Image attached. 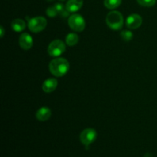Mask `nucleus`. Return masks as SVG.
<instances>
[{
  "instance_id": "obj_10",
  "label": "nucleus",
  "mask_w": 157,
  "mask_h": 157,
  "mask_svg": "<svg viewBox=\"0 0 157 157\" xmlns=\"http://www.w3.org/2000/svg\"><path fill=\"white\" fill-rule=\"evenodd\" d=\"M52 116V111L50 108L47 107H42L38 109L36 112V118L39 121H46Z\"/></svg>"
},
{
  "instance_id": "obj_19",
  "label": "nucleus",
  "mask_w": 157,
  "mask_h": 157,
  "mask_svg": "<svg viewBox=\"0 0 157 157\" xmlns=\"http://www.w3.org/2000/svg\"><path fill=\"white\" fill-rule=\"evenodd\" d=\"M144 157H152L151 154H150V153H147V154H145V156Z\"/></svg>"
},
{
  "instance_id": "obj_7",
  "label": "nucleus",
  "mask_w": 157,
  "mask_h": 157,
  "mask_svg": "<svg viewBox=\"0 0 157 157\" xmlns=\"http://www.w3.org/2000/svg\"><path fill=\"white\" fill-rule=\"evenodd\" d=\"M142 18L138 14H132V15H129L126 21L127 28H129L130 29H138L142 25Z\"/></svg>"
},
{
  "instance_id": "obj_18",
  "label": "nucleus",
  "mask_w": 157,
  "mask_h": 157,
  "mask_svg": "<svg viewBox=\"0 0 157 157\" xmlns=\"http://www.w3.org/2000/svg\"><path fill=\"white\" fill-rule=\"evenodd\" d=\"M0 31H1V37L4 36V29H3L2 26L0 27Z\"/></svg>"
},
{
  "instance_id": "obj_11",
  "label": "nucleus",
  "mask_w": 157,
  "mask_h": 157,
  "mask_svg": "<svg viewBox=\"0 0 157 157\" xmlns=\"http://www.w3.org/2000/svg\"><path fill=\"white\" fill-rule=\"evenodd\" d=\"M83 6V0H68L66 4V9L69 12H75L81 9Z\"/></svg>"
},
{
  "instance_id": "obj_6",
  "label": "nucleus",
  "mask_w": 157,
  "mask_h": 157,
  "mask_svg": "<svg viewBox=\"0 0 157 157\" xmlns=\"http://www.w3.org/2000/svg\"><path fill=\"white\" fill-rule=\"evenodd\" d=\"M97 138V132L96 130L92 128H87L83 130L80 134V140L81 142L86 147H88L89 145L94 143Z\"/></svg>"
},
{
  "instance_id": "obj_9",
  "label": "nucleus",
  "mask_w": 157,
  "mask_h": 157,
  "mask_svg": "<svg viewBox=\"0 0 157 157\" xmlns=\"http://www.w3.org/2000/svg\"><path fill=\"white\" fill-rule=\"evenodd\" d=\"M57 86H58L57 79L54 78H49L43 83L42 90L45 93H52L54 90H55V89L57 88Z\"/></svg>"
},
{
  "instance_id": "obj_20",
  "label": "nucleus",
  "mask_w": 157,
  "mask_h": 157,
  "mask_svg": "<svg viewBox=\"0 0 157 157\" xmlns=\"http://www.w3.org/2000/svg\"><path fill=\"white\" fill-rule=\"evenodd\" d=\"M60 1H64V0H60Z\"/></svg>"
},
{
  "instance_id": "obj_5",
  "label": "nucleus",
  "mask_w": 157,
  "mask_h": 157,
  "mask_svg": "<svg viewBox=\"0 0 157 157\" xmlns=\"http://www.w3.org/2000/svg\"><path fill=\"white\" fill-rule=\"evenodd\" d=\"M68 25L72 30L78 32L84 31L86 26L84 18L79 14H74L71 15L68 18Z\"/></svg>"
},
{
  "instance_id": "obj_3",
  "label": "nucleus",
  "mask_w": 157,
  "mask_h": 157,
  "mask_svg": "<svg viewBox=\"0 0 157 157\" xmlns=\"http://www.w3.org/2000/svg\"><path fill=\"white\" fill-rule=\"evenodd\" d=\"M47 26V20L42 16H37L29 20L28 27L31 32L38 33L44 30Z\"/></svg>"
},
{
  "instance_id": "obj_8",
  "label": "nucleus",
  "mask_w": 157,
  "mask_h": 157,
  "mask_svg": "<svg viewBox=\"0 0 157 157\" xmlns=\"http://www.w3.org/2000/svg\"><path fill=\"white\" fill-rule=\"evenodd\" d=\"M20 47L24 50H29L33 45V39L29 33L21 34L18 38Z\"/></svg>"
},
{
  "instance_id": "obj_15",
  "label": "nucleus",
  "mask_w": 157,
  "mask_h": 157,
  "mask_svg": "<svg viewBox=\"0 0 157 157\" xmlns=\"http://www.w3.org/2000/svg\"><path fill=\"white\" fill-rule=\"evenodd\" d=\"M137 2L144 7H151L156 2V0H137Z\"/></svg>"
},
{
  "instance_id": "obj_16",
  "label": "nucleus",
  "mask_w": 157,
  "mask_h": 157,
  "mask_svg": "<svg viewBox=\"0 0 157 157\" xmlns=\"http://www.w3.org/2000/svg\"><path fill=\"white\" fill-rule=\"evenodd\" d=\"M121 38L124 40L125 41H129L133 38V33H132L130 31L126 30V31H123L121 34Z\"/></svg>"
},
{
  "instance_id": "obj_1",
  "label": "nucleus",
  "mask_w": 157,
  "mask_h": 157,
  "mask_svg": "<svg viewBox=\"0 0 157 157\" xmlns=\"http://www.w3.org/2000/svg\"><path fill=\"white\" fill-rule=\"evenodd\" d=\"M69 70V62L64 58L53 59L49 63V71L55 77H62Z\"/></svg>"
},
{
  "instance_id": "obj_13",
  "label": "nucleus",
  "mask_w": 157,
  "mask_h": 157,
  "mask_svg": "<svg viewBox=\"0 0 157 157\" xmlns=\"http://www.w3.org/2000/svg\"><path fill=\"white\" fill-rule=\"evenodd\" d=\"M78 40H79V37L75 33H69L65 38L66 44L69 46H74L78 44Z\"/></svg>"
},
{
  "instance_id": "obj_12",
  "label": "nucleus",
  "mask_w": 157,
  "mask_h": 157,
  "mask_svg": "<svg viewBox=\"0 0 157 157\" xmlns=\"http://www.w3.org/2000/svg\"><path fill=\"white\" fill-rule=\"evenodd\" d=\"M11 27H12V29L16 32H22V31L25 29V22L22 19L16 18V19L12 21Z\"/></svg>"
},
{
  "instance_id": "obj_17",
  "label": "nucleus",
  "mask_w": 157,
  "mask_h": 157,
  "mask_svg": "<svg viewBox=\"0 0 157 157\" xmlns=\"http://www.w3.org/2000/svg\"><path fill=\"white\" fill-rule=\"evenodd\" d=\"M46 13H47L48 16L51 17V18H54V17L56 16L57 15H58V12H57L55 6H51V7L48 8L47 11H46Z\"/></svg>"
},
{
  "instance_id": "obj_14",
  "label": "nucleus",
  "mask_w": 157,
  "mask_h": 157,
  "mask_svg": "<svg viewBox=\"0 0 157 157\" xmlns=\"http://www.w3.org/2000/svg\"><path fill=\"white\" fill-rule=\"evenodd\" d=\"M122 0H104V4L106 8L109 9H114L120 6Z\"/></svg>"
},
{
  "instance_id": "obj_4",
  "label": "nucleus",
  "mask_w": 157,
  "mask_h": 157,
  "mask_svg": "<svg viewBox=\"0 0 157 157\" xmlns=\"http://www.w3.org/2000/svg\"><path fill=\"white\" fill-rule=\"evenodd\" d=\"M65 44L61 40L56 39L52 41L48 48V53L52 57H58L65 52Z\"/></svg>"
},
{
  "instance_id": "obj_2",
  "label": "nucleus",
  "mask_w": 157,
  "mask_h": 157,
  "mask_svg": "<svg viewBox=\"0 0 157 157\" xmlns=\"http://www.w3.org/2000/svg\"><path fill=\"white\" fill-rule=\"evenodd\" d=\"M106 22L110 29L114 31L121 30L124 25V18L118 11H111L106 17Z\"/></svg>"
}]
</instances>
